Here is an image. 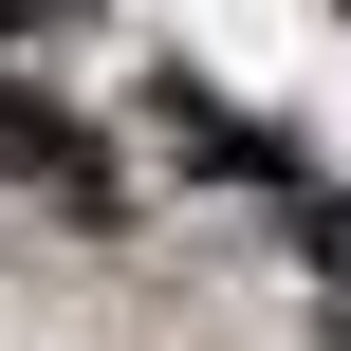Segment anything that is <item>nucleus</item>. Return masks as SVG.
<instances>
[{
  "mask_svg": "<svg viewBox=\"0 0 351 351\" xmlns=\"http://www.w3.org/2000/svg\"><path fill=\"white\" fill-rule=\"evenodd\" d=\"M0 185H37V204H74V222H93V204H111V148H93L56 93H19V74H0Z\"/></svg>",
  "mask_w": 351,
  "mask_h": 351,
  "instance_id": "1",
  "label": "nucleus"
}]
</instances>
